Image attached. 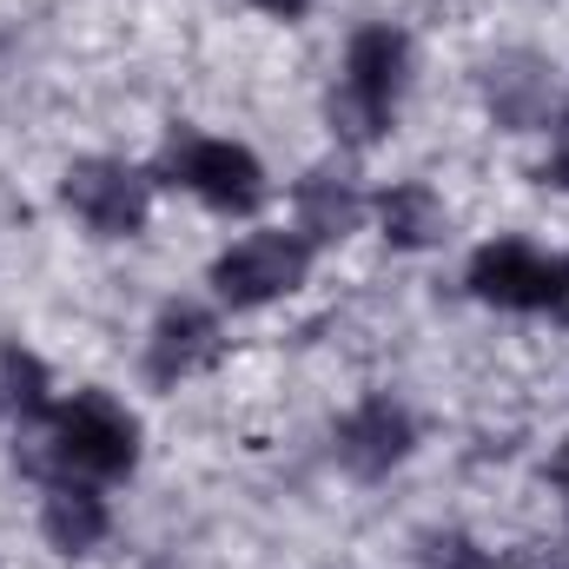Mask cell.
I'll use <instances>...</instances> for the list:
<instances>
[{
    "label": "cell",
    "mask_w": 569,
    "mask_h": 569,
    "mask_svg": "<svg viewBox=\"0 0 569 569\" xmlns=\"http://www.w3.org/2000/svg\"><path fill=\"white\" fill-rule=\"evenodd\" d=\"M0 411H13V418H53V405H47V365L33 358V351H20V345H7L0 351Z\"/></svg>",
    "instance_id": "13"
},
{
    "label": "cell",
    "mask_w": 569,
    "mask_h": 569,
    "mask_svg": "<svg viewBox=\"0 0 569 569\" xmlns=\"http://www.w3.org/2000/svg\"><path fill=\"white\" fill-rule=\"evenodd\" d=\"M557 483L569 490V443H563V457H557Z\"/></svg>",
    "instance_id": "19"
},
{
    "label": "cell",
    "mask_w": 569,
    "mask_h": 569,
    "mask_svg": "<svg viewBox=\"0 0 569 569\" xmlns=\"http://www.w3.org/2000/svg\"><path fill=\"white\" fill-rule=\"evenodd\" d=\"M358 219H365V199L351 192V179L345 172H305L298 179V232H305V246L311 239H345V232H358Z\"/></svg>",
    "instance_id": "11"
},
{
    "label": "cell",
    "mask_w": 569,
    "mask_h": 569,
    "mask_svg": "<svg viewBox=\"0 0 569 569\" xmlns=\"http://www.w3.org/2000/svg\"><path fill=\"white\" fill-rule=\"evenodd\" d=\"M483 107H490V120L510 127V133L543 127L550 107H557V67H550L543 53H530V47L497 53V60L483 67Z\"/></svg>",
    "instance_id": "6"
},
{
    "label": "cell",
    "mask_w": 569,
    "mask_h": 569,
    "mask_svg": "<svg viewBox=\"0 0 569 569\" xmlns=\"http://www.w3.org/2000/svg\"><path fill=\"white\" fill-rule=\"evenodd\" d=\"M219 345L226 338H219V318L206 305H166L159 325H152V338H146V378L152 385H179L199 365H212Z\"/></svg>",
    "instance_id": "8"
},
{
    "label": "cell",
    "mask_w": 569,
    "mask_h": 569,
    "mask_svg": "<svg viewBox=\"0 0 569 569\" xmlns=\"http://www.w3.org/2000/svg\"><path fill=\"white\" fill-rule=\"evenodd\" d=\"M305 272H311V246H305L298 232H252V239H239L232 252H219L212 291H219L232 311H252V305H272L284 291H298Z\"/></svg>",
    "instance_id": "4"
},
{
    "label": "cell",
    "mask_w": 569,
    "mask_h": 569,
    "mask_svg": "<svg viewBox=\"0 0 569 569\" xmlns=\"http://www.w3.org/2000/svg\"><path fill=\"white\" fill-rule=\"evenodd\" d=\"M537 311H550L557 325H569V252L550 259V272H543V298H537Z\"/></svg>",
    "instance_id": "15"
},
{
    "label": "cell",
    "mask_w": 569,
    "mask_h": 569,
    "mask_svg": "<svg viewBox=\"0 0 569 569\" xmlns=\"http://www.w3.org/2000/svg\"><path fill=\"white\" fill-rule=\"evenodd\" d=\"M47 425H53L47 450H53V463H60L67 477H120V470L140 463V425H133L107 391L67 398Z\"/></svg>",
    "instance_id": "2"
},
{
    "label": "cell",
    "mask_w": 569,
    "mask_h": 569,
    "mask_svg": "<svg viewBox=\"0 0 569 569\" xmlns=\"http://www.w3.org/2000/svg\"><path fill=\"white\" fill-rule=\"evenodd\" d=\"M510 569H569V550H517Z\"/></svg>",
    "instance_id": "17"
},
{
    "label": "cell",
    "mask_w": 569,
    "mask_h": 569,
    "mask_svg": "<svg viewBox=\"0 0 569 569\" xmlns=\"http://www.w3.org/2000/svg\"><path fill=\"white\" fill-rule=\"evenodd\" d=\"M405 73H411V40L378 20V27H358L351 47H345V87L331 93V127L345 140L371 146L391 113H398V93H405Z\"/></svg>",
    "instance_id": "1"
},
{
    "label": "cell",
    "mask_w": 569,
    "mask_h": 569,
    "mask_svg": "<svg viewBox=\"0 0 569 569\" xmlns=\"http://www.w3.org/2000/svg\"><path fill=\"white\" fill-rule=\"evenodd\" d=\"M543 272H550V259H543L537 246H523V239H490V246L470 259V291H477L483 305H503V311H537Z\"/></svg>",
    "instance_id": "9"
},
{
    "label": "cell",
    "mask_w": 569,
    "mask_h": 569,
    "mask_svg": "<svg viewBox=\"0 0 569 569\" xmlns=\"http://www.w3.org/2000/svg\"><path fill=\"white\" fill-rule=\"evenodd\" d=\"M543 186H569V120L557 127V152H550V166H543Z\"/></svg>",
    "instance_id": "16"
},
{
    "label": "cell",
    "mask_w": 569,
    "mask_h": 569,
    "mask_svg": "<svg viewBox=\"0 0 569 569\" xmlns=\"http://www.w3.org/2000/svg\"><path fill=\"white\" fill-rule=\"evenodd\" d=\"M252 7H266V13H279V20H298L311 0H252Z\"/></svg>",
    "instance_id": "18"
},
{
    "label": "cell",
    "mask_w": 569,
    "mask_h": 569,
    "mask_svg": "<svg viewBox=\"0 0 569 569\" xmlns=\"http://www.w3.org/2000/svg\"><path fill=\"white\" fill-rule=\"evenodd\" d=\"M418 569H497L463 530H437L425 537V550H418Z\"/></svg>",
    "instance_id": "14"
},
{
    "label": "cell",
    "mask_w": 569,
    "mask_h": 569,
    "mask_svg": "<svg viewBox=\"0 0 569 569\" xmlns=\"http://www.w3.org/2000/svg\"><path fill=\"white\" fill-rule=\"evenodd\" d=\"M107 497L93 490V483H80V477H60L53 490H47V503H40V530H47V543L60 550V557H87L100 537H107Z\"/></svg>",
    "instance_id": "10"
},
{
    "label": "cell",
    "mask_w": 569,
    "mask_h": 569,
    "mask_svg": "<svg viewBox=\"0 0 569 569\" xmlns=\"http://www.w3.org/2000/svg\"><path fill=\"white\" fill-rule=\"evenodd\" d=\"M411 443H418V425H411L405 405L365 398V405L338 425V463H345L351 477H385V470H398V463L411 457Z\"/></svg>",
    "instance_id": "7"
},
{
    "label": "cell",
    "mask_w": 569,
    "mask_h": 569,
    "mask_svg": "<svg viewBox=\"0 0 569 569\" xmlns=\"http://www.w3.org/2000/svg\"><path fill=\"white\" fill-rule=\"evenodd\" d=\"M172 186H186L192 199H206L212 212H259L266 199V166L232 140H199V133H179L166 146V166H159Z\"/></svg>",
    "instance_id": "3"
},
{
    "label": "cell",
    "mask_w": 569,
    "mask_h": 569,
    "mask_svg": "<svg viewBox=\"0 0 569 569\" xmlns=\"http://www.w3.org/2000/svg\"><path fill=\"white\" fill-rule=\"evenodd\" d=\"M378 226H385V239H391V246L418 252V246H430V239L443 232V206H437V192H430V186L405 179V186H391V192L378 199Z\"/></svg>",
    "instance_id": "12"
},
{
    "label": "cell",
    "mask_w": 569,
    "mask_h": 569,
    "mask_svg": "<svg viewBox=\"0 0 569 569\" xmlns=\"http://www.w3.org/2000/svg\"><path fill=\"white\" fill-rule=\"evenodd\" d=\"M60 192L100 239H133L146 226V206H152V179L133 172L127 159H73Z\"/></svg>",
    "instance_id": "5"
}]
</instances>
